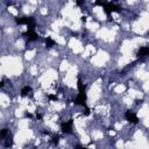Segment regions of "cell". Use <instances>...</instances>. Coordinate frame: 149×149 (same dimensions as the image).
<instances>
[{"instance_id":"cell-7","label":"cell","mask_w":149,"mask_h":149,"mask_svg":"<svg viewBox=\"0 0 149 149\" xmlns=\"http://www.w3.org/2000/svg\"><path fill=\"white\" fill-rule=\"evenodd\" d=\"M148 55H149V48H147V47H142L137 51V57H144Z\"/></svg>"},{"instance_id":"cell-4","label":"cell","mask_w":149,"mask_h":149,"mask_svg":"<svg viewBox=\"0 0 149 149\" xmlns=\"http://www.w3.org/2000/svg\"><path fill=\"white\" fill-rule=\"evenodd\" d=\"M85 101H86V93H85V91L84 92H79L78 95H77V98H76V100H74V102L78 104V105H83L84 107H86Z\"/></svg>"},{"instance_id":"cell-15","label":"cell","mask_w":149,"mask_h":149,"mask_svg":"<svg viewBox=\"0 0 149 149\" xmlns=\"http://www.w3.org/2000/svg\"><path fill=\"white\" fill-rule=\"evenodd\" d=\"M74 149H88V148H85V147H80V146H76Z\"/></svg>"},{"instance_id":"cell-3","label":"cell","mask_w":149,"mask_h":149,"mask_svg":"<svg viewBox=\"0 0 149 149\" xmlns=\"http://www.w3.org/2000/svg\"><path fill=\"white\" fill-rule=\"evenodd\" d=\"M24 38H27L28 41H35V40H37L38 38V36H37V34L35 33V30L34 29H28L23 35H22Z\"/></svg>"},{"instance_id":"cell-16","label":"cell","mask_w":149,"mask_h":149,"mask_svg":"<svg viewBox=\"0 0 149 149\" xmlns=\"http://www.w3.org/2000/svg\"><path fill=\"white\" fill-rule=\"evenodd\" d=\"M26 118H31V114L30 113H26Z\"/></svg>"},{"instance_id":"cell-8","label":"cell","mask_w":149,"mask_h":149,"mask_svg":"<svg viewBox=\"0 0 149 149\" xmlns=\"http://www.w3.org/2000/svg\"><path fill=\"white\" fill-rule=\"evenodd\" d=\"M45 45H47V48H51V47L55 45V41L51 40L50 37H47L45 38Z\"/></svg>"},{"instance_id":"cell-2","label":"cell","mask_w":149,"mask_h":149,"mask_svg":"<svg viewBox=\"0 0 149 149\" xmlns=\"http://www.w3.org/2000/svg\"><path fill=\"white\" fill-rule=\"evenodd\" d=\"M16 22L20 24H27L28 29H34V26H35L33 17H19V19H16Z\"/></svg>"},{"instance_id":"cell-14","label":"cell","mask_w":149,"mask_h":149,"mask_svg":"<svg viewBox=\"0 0 149 149\" xmlns=\"http://www.w3.org/2000/svg\"><path fill=\"white\" fill-rule=\"evenodd\" d=\"M52 142H54L55 144H57V143H58V137H54V139H52Z\"/></svg>"},{"instance_id":"cell-5","label":"cell","mask_w":149,"mask_h":149,"mask_svg":"<svg viewBox=\"0 0 149 149\" xmlns=\"http://www.w3.org/2000/svg\"><path fill=\"white\" fill-rule=\"evenodd\" d=\"M125 118H126L127 121H129V122H132V123H137V121H139L136 114H135L134 112H132V111H127L126 114H125Z\"/></svg>"},{"instance_id":"cell-9","label":"cell","mask_w":149,"mask_h":149,"mask_svg":"<svg viewBox=\"0 0 149 149\" xmlns=\"http://www.w3.org/2000/svg\"><path fill=\"white\" fill-rule=\"evenodd\" d=\"M30 91H31V87H30V86H24V87L22 88V91H21V95L24 97V95H27Z\"/></svg>"},{"instance_id":"cell-10","label":"cell","mask_w":149,"mask_h":149,"mask_svg":"<svg viewBox=\"0 0 149 149\" xmlns=\"http://www.w3.org/2000/svg\"><path fill=\"white\" fill-rule=\"evenodd\" d=\"M13 146V140H12V136H9L8 139H7V141L5 142V147L6 148H10Z\"/></svg>"},{"instance_id":"cell-11","label":"cell","mask_w":149,"mask_h":149,"mask_svg":"<svg viewBox=\"0 0 149 149\" xmlns=\"http://www.w3.org/2000/svg\"><path fill=\"white\" fill-rule=\"evenodd\" d=\"M7 134H8V129H6V128H3V129L1 130V137L3 139V137H5L6 135H7Z\"/></svg>"},{"instance_id":"cell-1","label":"cell","mask_w":149,"mask_h":149,"mask_svg":"<svg viewBox=\"0 0 149 149\" xmlns=\"http://www.w3.org/2000/svg\"><path fill=\"white\" fill-rule=\"evenodd\" d=\"M102 7H104V10H105V13H106L107 15H109L112 12H119V10H120V7L116 6V5L113 3V2H104Z\"/></svg>"},{"instance_id":"cell-13","label":"cell","mask_w":149,"mask_h":149,"mask_svg":"<svg viewBox=\"0 0 149 149\" xmlns=\"http://www.w3.org/2000/svg\"><path fill=\"white\" fill-rule=\"evenodd\" d=\"M84 114H85V115H88V114H90V108H88V107H85V112H84Z\"/></svg>"},{"instance_id":"cell-12","label":"cell","mask_w":149,"mask_h":149,"mask_svg":"<svg viewBox=\"0 0 149 149\" xmlns=\"http://www.w3.org/2000/svg\"><path fill=\"white\" fill-rule=\"evenodd\" d=\"M49 99H50V100H57V97L54 95V94H50V95H49Z\"/></svg>"},{"instance_id":"cell-6","label":"cell","mask_w":149,"mask_h":149,"mask_svg":"<svg viewBox=\"0 0 149 149\" xmlns=\"http://www.w3.org/2000/svg\"><path fill=\"white\" fill-rule=\"evenodd\" d=\"M62 130L64 133H71V129H72V120H69V121H65L62 123L61 126Z\"/></svg>"}]
</instances>
